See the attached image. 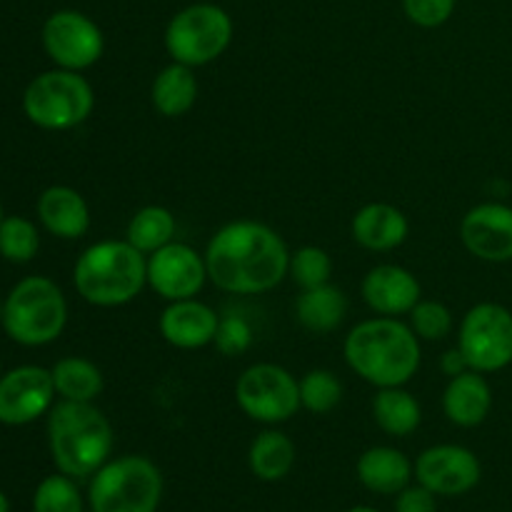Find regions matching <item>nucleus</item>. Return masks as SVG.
<instances>
[{"label":"nucleus","mask_w":512,"mask_h":512,"mask_svg":"<svg viewBox=\"0 0 512 512\" xmlns=\"http://www.w3.org/2000/svg\"><path fill=\"white\" fill-rule=\"evenodd\" d=\"M345 512H380V510L368 508V505H355V508H350V510H345Z\"/></svg>","instance_id":"38"},{"label":"nucleus","mask_w":512,"mask_h":512,"mask_svg":"<svg viewBox=\"0 0 512 512\" xmlns=\"http://www.w3.org/2000/svg\"><path fill=\"white\" fill-rule=\"evenodd\" d=\"M300 383V405L303 410L313 415H328L343 400V383L338 380V375L333 370H308Z\"/></svg>","instance_id":"29"},{"label":"nucleus","mask_w":512,"mask_h":512,"mask_svg":"<svg viewBox=\"0 0 512 512\" xmlns=\"http://www.w3.org/2000/svg\"><path fill=\"white\" fill-rule=\"evenodd\" d=\"M203 255L210 283L230 295L270 293L288 278V245L278 230L258 220L225 223Z\"/></svg>","instance_id":"1"},{"label":"nucleus","mask_w":512,"mask_h":512,"mask_svg":"<svg viewBox=\"0 0 512 512\" xmlns=\"http://www.w3.org/2000/svg\"><path fill=\"white\" fill-rule=\"evenodd\" d=\"M163 473L145 455L110 458L90 475L88 505L93 512H155L163 500Z\"/></svg>","instance_id":"6"},{"label":"nucleus","mask_w":512,"mask_h":512,"mask_svg":"<svg viewBox=\"0 0 512 512\" xmlns=\"http://www.w3.org/2000/svg\"><path fill=\"white\" fill-rule=\"evenodd\" d=\"M443 373L445 375H450V378H455V375H460V373H465V370H470V365H468V360H465V355L460 353L458 348H453V350H448V353L443 355Z\"/></svg>","instance_id":"36"},{"label":"nucleus","mask_w":512,"mask_h":512,"mask_svg":"<svg viewBox=\"0 0 512 512\" xmlns=\"http://www.w3.org/2000/svg\"><path fill=\"white\" fill-rule=\"evenodd\" d=\"M235 403L250 420L263 425L288 423L298 415L300 383L290 370L275 363H255L238 375Z\"/></svg>","instance_id":"9"},{"label":"nucleus","mask_w":512,"mask_h":512,"mask_svg":"<svg viewBox=\"0 0 512 512\" xmlns=\"http://www.w3.org/2000/svg\"><path fill=\"white\" fill-rule=\"evenodd\" d=\"M43 48L55 68L83 70L93 68L105 50V35L93 18L80 10H55L43 23Z\"/></svg>","instance_id":"11"},{"label":"nucleus","mask_w":512,"mask_h":512,"mask_svg":"<svg viewBox=\"0 0 512 512\" xmlns=\"http://www.w3.org/2000/svg\"><path fill=\"white\" fill-rule=\"evenodd\" d=\"M93 85L78 70L53 68L35 75L23 93V113L43 130H70L90 118Z\"/></svg>","instance_id":"7"},{"label":"nucleus","mask_w":512,"mask_h":512,"mask_svg":"<svg viewBox=\"0 0 512 512\" xmlns=\"http://www.w3.org/2000/svg\"><path fill=\"white\" fill-rule=\"evenodd\" d=\"M38 220L60 240H78L90 230L88 200L70 185H50L38 198Z\"/></svg>","instance_id":"20"},{"label":"nucleus","mask_w":512,"mask_h":512,"mask_svg":"<svg viewBox=\"0 0 512 512\" xmlns=\"http://www.w3.org/2000/svg\"><path fill=\"white\" fill-rule=\"evenodd\" d=\"M83 493L75 478L65 473L48 475L40 480L33 495V512H83Z\"/></svg>","instance_id":"30"},{"label":"nucleus","mask_w":512,"mask_h":512,"mask_svg":"<svg viewBox=\"0 0 512 512\" xmlns=\"http://www.w3.org/2000/svg\"><path fill=\"white\" fill-rule=\"evenodd\" d=\"M458 350L470 370L500 373L512 365V313L500 303H478L463 315Z\"/></svg>","instance_id":"10"},{"label":"nucleus","mask_w":512,"mask_h":512,"mask_svg":"<svg viewBox=\"0 0 512 512\" xmlns=\"http://www.w3.org/2000/svg\"><path fill=\"white\" fill-rule=\"evenodd\" d=\"M233 30L228 10L215 3H193L168 20L163 43L175 63L203 68L230 48Z\"/></svg>","instance_id":"8"},{"label":"nucleus","mask_w":512,"mask_h":512,"mask_svg":"<svg viewBox=\"0 0 512 512\" xmlns=\"http://www.w3.org/2000/svg\"><path fill=\"white\" fill-rule=\"evenodd\" d=\"M458 0H403V10L408 20L418 28H440L455 13Z\"/></svg>","instance_id":"33"},{"label":"nucleus","mask_w":512,"mask_h":512,"mask_svg":"<svg viewBox=\"0 0 512 512\" xmlns=\"http://www.w3.org/2000/svg\"><path fill=\"white\" fill-rule=\"evenodd\" d=\"M113 425L95 403L60 400L48 413V448L58 473L90 478L113 455Z\"/></svg>","instance_id":"3"},{"label":"nucleus","mask_w":512,"mask_h":512,"mask_svg":"<svg viewBox=\"0 0 512 512\" xmlns=\"http://www.w3.org/2000/svg\"><path fill=\"white\" fill-rule=\"evenodd\" d=\"M348 315V298L340 288L325 283L308 288L295 300V320L315 335H328L343 325Z\"/></svg>","instance_id":"23"},{"label":"nucleus","mask_w":512,"mask_h":512,"mask_svg":"<svg viewBox=\"0 0 512 512\" xmlns=\"http://www.w3.org/2000/svg\"><path fill=\"white\" fill-rule=\"evenodd\" d=\"M253 343V330L243 318H225L220 320L218 335H215V345L223 355H238L245 353Z\"/></svg>","instance_id":"34"},{"label":"nucleus","mask_w":512,"mask_h":512,"mask_svg":"<svg viewBox=\"0 0 512 512\" xmlns=\"http://www.w3.org/2000/svg\"><path fill=\"white\" fill-rule=\"evenodd\" d=\"M0 378H3V363H0Z\"/></svg>","instance_id":"40"},{"label":"nucleus","mask_w":512,"mask_h":512,"mask_svg":"<svg viewBox=\"0 0 512 512\" xmlns=\"http://www.w3.org/2000/svg\"><path fill=\"white\" fill-rule=\"evenodd\" d=\"M3 305H5V300H0V323H3Z\"/></svg>","instance_id":"39"},{"label":"nucleus","mask_w":512,"mask_h":512,"mask_svg":"<svg viewBox=\"0 0 512 512\" xmlns=\"http://www.w3.org/2000/svg\"><path fill=\"white\" fill-rule=\"evenodd\" d=\"M493 410V388L478 370H465L448 380L443 390V413L458 428H478Z\"/></svg>","instance_id":"19"},{"label":"nucleus","mask_w":512,"mask_h":512,"mask_svg":"<svg viewBox=\"0 0 512 512\" xmlns=\"http://www.w3.org/2000/svg\"><path fill=\"white\" fill-rule=\"evenodd\" d=\"M160 335L178 350H200L215 343L220 318L208 303L198 298L173 300L165 305L158 320Z\"/></svg>","instance_id":"17"},{"label":"nucleus","mask_w":512,"mask_h":512,"mask_svg":"<svg viewBox=\"0 0 512 512\" xmlns=\"http://www.w3.org/2000/svg\"><path fill=\"white\" fill-rule=\"evenodd\" d=\"M355 473L365 490L378 495H398L415 478V468L408 455L390 445H375L365 450L358 458Z\"/></svg>","instance_id":"21"},{"label":"nucleus","mask_w":512,"mask_h":512,"mask_svg":"<svg viewBox=\"0 0 512 512\" xmlns=\"http://www.w3.org/2000/svg\"><path fill=\"white\" fill-rule=\"evenodd\" d=\"M0 220H3V205H0Z\"/></svg>","instance_id":"41"},{"label":"nucleus","mask_w":512,"mask_h":512,"mask_svg":"<svg viewBox=\"0 0 512 512\" xmlns=\"http://www.w3.org/2000/svg\"><path fill=\"white\" fill-rule=\"evenodd\" d=\"M360 295L373 313L398 318L415 308V303L423 298V288L408 268L383 263L365 273L363 283H360Z\"/></svg>","instance_id":"16"},{"label":"nucleus","mask_w":512,"mask_h":512,"mask_svg":"<svg viewBox=\"0 0 512 512\" xmlns=\"http://www.w3.org/2000/svg\"><path fill=\"white\" fill-rule=\"evenodd\" d=\"M0 512H10V500L3 490H0Z\"/></svg>","instance_id":"37"},{"label":"nucleus","mask_w":512,"mask_h":512,"mask_svg":"<svg viewBox=\"0 0 512 512\" xmlns=\"http://www.w3.org/2000/svg\"><path fill=\"white\" fill-rule=\"evenodd\" d=\"M343 355L348 368L373 388H403L423 363V348L413 328L388 315H375L350 328Z\"/></svg>","instance_id":"2"},{"label":"nucleus","mask_w":512,"mask_h":512,"mask_svg":"<svg viewBox=\"0 0 512 512\" xmlns=\"http://www.w3.org/2000/svg\"><path fill=\"white\" fill-rule=\"evenodd\" d=\"M350 235L370 253H390L408 240V215L393 203H368L350 220Z\"/></svg>","instance_id":"18"},{"label":"nucleus","mask_w":512,"mask_h":512,"mask_svg":"<svg viewBox=\"0 0 512 512\" xmlns=\"http://www.w3.org/2000/svg\"><path fill=\"white\" fill-rule=\"evenodd\" d=\"M460 240L473 258L485 263L512 260V208L505 203H480L460 220Z\"/></svg>","instance_id":"15"},{"label":"nucleus","mask_w":512,"mask_h":512,"mask_svg":"<svg viewBox=\"0 0 512 512\" xmlns=\"http://www.w3.org/2000/svg\"><path fill=\"white\" fill-rule=\"evenodd\" d=\"M413 468L415 480L440 498H458V495L470 493L483 478V465L478 455L470 448L453 443L423 450Z\"/></svg>","instance_id":"12"},{"label":"nucleus","mask_w":512,"mask_h":512,"mask_svg":"<svg viewBox=\"0 0 512 512\" xmlns=\"http://www.w3.org/2000/svg\"><path fill=\"white\" fill-rule=\"evenodd\" d=\"M295 458H298V450H295L293 440L273 428L258 433V438L250 443L248 450L250 473L263 480V483L283 480L293 470Z\"/></svg>","instance_id":"25"},{"label":"nucleus","mask_w":512,"mask_h":512,"mask_svg":"<svg viewBox=\"0 0 512 512\" xmlns=\"http://www.w3.org/2000/svg\"><path fill=\"white\" fill-rule=\"evenodd\" d=\"M395 512H438V495L425 485H408L395 495Z\"/></svg>","instance_id":"35"},{"label":"nucleus","mask_w":512,"mask_h":512,"mask_svg":"<svg viewBox=\"0 0 512 512\" xmlns=\"http://www.w3.org/2000/svg\"><path fill=\"white\" fill-rule=\"evenodd\" d=\"M50 373H53L55 393H58L60 400L95 403L105 388L103 370H100L93 360L78 358V355L58 360V363L50 368Z\"/></svg>","instance_id":"26"},{"label":"nucleus","mask_w":512,"mask_h":512,"mask_svg":"<svg viewBox=\"0 0 512 512\" xmlns=\"http://www.w3.org/2000/svg\"><path fill=\"white\" fill-rule=\"evenodd\" d=\"M53 373L40 365H20L0 378V423L28 425L50 413L55 405Z\"/></svg>","instance_id":"14"},{"label":"nucleus","mask_w":512,"mask_h":512,"mask_svg":"<svg viewBox=\"0 0 512 512\" xmlns=\"http://www.w3.org/2000/svg\"><path fill=\"white\" fill-rule=\"evenodd\" d=\"M68 325V300L60 285L45 275H28L10 290L3 305V328L10 340L40 348L63 335Z\"/></svg>","instance_id":"5"},{"label":"nucleus","mask_w":512,"mask_h":512,"mask_svg":"<svg viewBox=\"0 0 512 512\" xmlns=\"http://www.w3.org/2000/svg\"><path fill=\"white\" fill-rule=\"evenodd\" d=\"M73 285L95 308H123L148 285V255L128 240H98L75 260Z\"/></svg>","instance_id":"4"},{"label":"nucleus","mask_w":512,"mask_h":512,"mask_svg":"<svg viewBox=\"0 0 512 512\" xmlns=\"http://www.w3.org/2000/svg\"><path fill=\"white\" fill-rule=\"evenodd\" d=\"M175 230H178V220L165 205H145V208L135 210L133 218L128 220L125 240L140 253L150 255L173 243Z\"/></svg>","instance_id":"27"},{"label":"nucleus","mask_w":512,"mask_h":512,"mask_svg":"<svg viewBox=\"0 0 512 512\" xmlns=\"http://www.w3.org/2000/svg\"><path fill=\"white\" fill-rule=\"evenodd\" d=\"M40 250V233L33 220L8 215L0 220V255L8 263H30Z\"/></svg>","instance_id":"28"},{"label":"nucleus","mask_w":512,"mask_h":512,"mask_svg":"<svg viewBox=\"0 0 512 512\" xmlns=\"http://www.w3.org/2000/svg\"><path fill=\"white\" fill-rule=\"evenodd\" d=\"M373 420L390 438H408L423 423L418 398L403 388H378L373 398Z\"/></svg>","instance_id":"24"},{"label":"nucleus","mask_w":512,"mask_h":512,"mask_svg":"<svg viewBox=\"0 0 512 512\" xmlns=\"http://www.w3.org/2000/svg\"><path fill=\"white\" fill-rule=\"evenodd\" d=\"M408 325L413 328V333L418 335L420 340L435 343V340H443L453 333L455 318L453 310L445 303H440V300L420 298L418 303H415V308L408 313Z\"/></svg>","instance_id":"32"},{"label":"nucleus","mask_w":512,"mask_h":512,"mask_svg":"<svg viewBox=\"0 0 512 512\" xmlns=\"http://www.w3.org/2000/svg\"><path fill=\"white\" fill-rule=\"evenodd\" d=\"M288 275L295 285H300V290L318 288L333 278V258L328 250L318 248V245H303L290 253Z\"/></svg>","instance_id":"31"},{"label":"nucleus","mask_w":512,"mask_h":512,"mask_svg":"<svg viewBox=\"0 0 512 512\" xmlns=\"http://www.w3.org/2000/svg\"><path fill=\"white\" fill-rule=\"evenodd\" d=\"M198 93L200 85L195 68L173 60L155 75L153 85H150V103L163 118H180L195 108Z\"/></svg>","instance_id":"22"},{"label":"nucleus","mask_w":512,"mask_h":512,"mask_svg":"<svg viewBox=\"0 0 512 512\" xmlns=\"http://www.w3.org/2000/svg\"><path fill=\"white\" fill-rule=\"evenodd\" d=\"M208 283L205 255L188 243H168L165 248L148 255V288L163 300L198 298Z\"/></svg>","instance_id":"13"}]
</instances>
